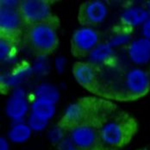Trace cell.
<instances>
[{"mask_svg":"<svg viewBox=\"0 0 150 150\" xmlns=\"http://www.w3.org/2000/svg\"><path fill=\"white\" fill-rule=\"evenodd\" d=\"M29 39L32 46L42 53L53 50L58 43L56 30L47 22L33 25L29 32Z\"/></svg>","mask_w":150,"mask_h":150,"instance_id":"cell-1","label":"cell"},{"mask_svg":"<svg viewBox=\"0 0 150 150\" xmlns=\"http://www.w3.org/2000/svg\"><path fill=\"white\" fill-rule=\"evenodd\" d=\"M30 104L27 92L22 86L12 89L5 104V114L13 122H23L28 117Z\"/></svg>","mask_w":150,"mask_h":150,"instance_id":"cell-2","label":"cell"},{"mask_svg":"<svg viewBox=\"0 0 150 150\" xmlns=\"http://www.w3.org/2000/svg\"><path fill=\"white\" fill-rule=\"evenodd\" d=\"M19 11L23 20L33 25L45 23L51 16L50 4L44 0L21 1Z\"/></svg>","mask_w":150,"mask_h":150,"instance_id":"cell-3","label":"cell"},{"mask_svg":"<svg viewBox=\"0 0 150 150\" xmlns=\"http://www.w3.org/2000/svg\"><path fill=\"white\" fill-rule=\"evenodd\" d=\"M68 137L80 150H91L97 145L99 134L90 124L79 123L71 129Z\"/></svg>","mask_w":150,"mask_h":150,"instance_id":"cell-4","label":"cell"},{"mask_svg":"<svg viewBox=\"0 0 150 150\" xmlns=\"http://www.w3.org/2000/svg\"><path fill=\"white\" fill-rule=\"evenodd\" d=\"M100 141L107 147H119L127 139V129L118 121L113 120L105 122L98 132Z\"/></svg>","mask_w":150,"mask_h":150,"instance_id":"cell-5","label":"cell"},{"mask_svg":"<svg viewBox=\"0 0 150 150\" xmlns=\"http://www.w3.org/2000/svg\"><path fill=\"white\" fill-rule=\"evenodd\" d=\"M125 86L128 92L133 97L146 94L150 88L149 74L140 67L129 70L125 76Z\"/></svg>","mask_w":150,"mask_h":150,"instance_id":"cell-6","label":"cell"},{"mask_svg":"<svg viewBox=\"0 0 150 150\" xmlns=\"http://www.w3.org/2000/svg\"><path fill=\"white\" fill-rule=\"evenodd\" d=\"M72 41L77 51L89 54L98 44L99 36L94 29L86 26L75 30Z\"/></svg>","mask_w":150,"mask_h":150,"instance_id":"cell-7","label":"cell"},{"mask_svg":"<svg viewBox=\"0 0 150 150\" xmlns=\"http://www.w3.org/2000/svg\"><path fill=\"white\" fill-rule=\"evenodd\" d=\"M128 54L136 65L148 64L150 61V40L142 36L132 41L128 47Z\"/></svg>","mask_w":150,"mask_h":150,"instance_id":"cell-8","label":"cell"},{"mask_svg":"<svg viewBox=\"0 0 150 150\" xmlns=\"http://www.w3.org/2000/svg\"><path fill=\"white\" fill-rule=\"evenodd\" d=\"M23 18L19 9L0 7V30L5 35L15 33L20 29Z\"/></svg>","mask_w":150,"mask_h":150,"instance_id":"cell-9","label":"cell"},{"mask_svg":"<svg viewBox=\"0 0 150 150\" xmlns=\"http://www.w3.org/2000/svg\"><path fill=\"white\" fill-rule=\"evenodd\" d=\"M120 18L122 23L128 27H139L149 20L150 12L146 7L132 5L122 11Z\"/></svg>","mask_w":150,"mask_h":150,"instance_id":"cell-10","label":"cell"},{"mask_svg":"<svg viewBox=\"0 0 150 150\" xmlns=\"http://www.w3.org/2000/svg\"><path fill=\"white\" fill-rule=\"evenodd\" d=\"M33 74L34 72L31 66L23 65L16 68L11 73L1 75V85L4 87L15 89L16 87H20L21 85Z\"/></svg>","mask_w":150,"mask_h":150,"instance_id":"cell-11","label":"cell"},{"mask_svg":"<svg viewBox=\"0 0 150 150\" xmlns=\"http://www.w3.org/2000/svg\"><path fill=\"white\" fill-rule=\"evenodd\" d=\"M108 7L101 0H92L87 3L83 9L85 20L91 24H98L105 21L108 16Z\"/></svg>","mask_w":150,"mask_h":150,"instance_id":"cell-12","label":"cell"},{"mask_svg":"<svg viewBox=\"0 0 150 150\" xmlns=\"http://www.w3.org/2000/svg\"><path fill=\"white\" fill-rule=\"evenodd\" d=\"M32 132V129L26 122H13L8 131L7 138L11 142L21 144L30 140Z\"/></svg>","mask_w":150,"mask_h":150,"instance_id":"cell-13","label":"cell"},{"mask_svg":"<svg viewBox=\"0 0 150 150\" xmlns=\"http://www.w3.org/2000/svg\"><path fill=\"white\" fill-rule=\"evenodd\" d=\"M60 93L58 87L51 83L39 84L34 91V98L42 99L56 105L60 100Z\"/></svg>","mask_w":150,"mask_h":150,"instance_id":"cell-14","label":"cell"},{"mask_svg":"<svg viewBox=\"0 0 150 150\" xmlns=\"http://www.w3.org/2000/svg\"><path fill=\"white\" fill-rule=\"evenodd\" d=\"M114 54V48L107 42L98 43L88 54L91 65H102L110 60Z\"/></svg>","mask_w":150,"mask_h":150,"instance_id":"cell-15","label":"cell"},{"mask_svg":"<svg viewBox=\"0 0 150 150\" xmlns=\"http://www.w3.org/2000/svg\"><path fill=\"white\" fill-rule=\"evenodd\" d=\"M30 113L49 122L56 113V105L45 100L34 98L30 103Z\"/></svg>","mask_w":150,"mask_h":150,"instance_id":"cell-16","label":"cell"},{"mask_svg":"<svg viewBox=\"0 0 150 150\" xmlns=\"http://www.w3.org/2000/svg\"><path fill=\"white\" fill-rule=\"evenodd\" d=\"M74 75L79 84L83 86H89L95 79V73L91 66L87 63H79L74 67Z\"/></svg>","mask_w":150,"mask_h":150,"instance_id":"cell-17","label":"cell"},{"mask_svg":"<svg viewBox=\"0 0 150 150\" xmlns=\"http://www.w3.org/2000/svg\"><path fill=\"white\" fill-rule=\"evenodd\" d=\"M84 106L80 103L74 102L67 106L63 114V120L66 123L79 124L84 116Z\"/></svg>","mask_w":150,"mask_h":150,"instance_id":"cell-18","label":"cell"},{"mask_svg":"<svg viewBox=\"0 0 150 150\" xmlns=\"http://www.w3.org/2000/svg\"><path fill=\"white\" fill-rule=\"evenodd\" d=\"M32 69L34 74L39 76H45L51 69V63L45 54H39L32 64Z\"/></svg>","mask_w":150,"mask_h":150,"instance_id":"cell-19","label":"cell"},{"mask_svg":"<svg viewBox=\"0 0 150 150\" xmlns=\"http://www.w3.org/2000/svg\"><path fill=\"white\" fill-rule=\"evenodd\" d=\"M14 49L11 43L2 38L0 40V60L2 62H12L14 60Z\"/></svg>","mask_w":150,"mask_h":150,"instance_id":"cell-20","label":"cell"},{"mask_svg":"<svg viewBox=\"0 0 150 150\" xmlns=\"http://www.w3.org/2000/svg\"><path fill=\"white\" fill-rule=\"evenodd\" d=\"M26 122L28 123V125L30 126L32 131H35V132L43 131L47 129L49 123L48 121L45 120L42 117H39L33 113H30V115L27 117Z\"/></svg>","mask_w":150,"mask_h":150,"instance_id":"cell-21","label":"cell"},{"mask_svg":"<svg viewBox=\"0 0 150 150\" xmlns=\"http://www.w3.org/2000/svg\"><path fill=\"white\" fill-rule=\"evenodd\" d=\"M131 42L132 41H131L130 34H129L128 32H121V33H117L115 35H113L110 39L108 43L110 44V47L115 48V47H122V46L129 45Z\"/></svg>","mask_w":150,"mask_h":150,"instance_id":"cell-22","label":"cell"},{"mask_svg":"<svg viewBox=\"0 0 150 150\" xmlns=\"http://www.w3.org/2000/svg\"><path fill=\"white\" fill-rule=\"evenodd\" d=\"M66 138L65 136V130L63 127H60L59 125L53 126L49 129L47 132V139L49 142L53 144H55L56 146L62 142Z\"/></svg>","mask_w":150,"mask_h":150,"instance_id":"cell-23","label":"cell"},{"mask_svg":"<svg viewBox=\"0 0 150 150\" xmlns=\"http://www.w3.org/2000/svg\"><path fill=\"white\" fill-rule=\"evenodd\" d=\"M57 150H80L67 136L56 146Z\"/></svg>","mask_w":150,"mask_h":150,"instance_id":"cell-24","label":"cell"},{"mask_svg":"<svg viewBox=\"0 0 150 150\" xmlns=\"http://www.w3.org/2000/svg\"><path fill=\"white\" fill-rule=\"evenodd\" d=\"M54 67L58 74H63L67 67L66 58L64 56H57L54 61Z\"/></svg>","mask_w":150,"mask_h":150,"instance_id":"cell-25","label":"cell"},{"mask_svg":"<svg viewBox=\"0 0 150 150\" xmlns=\"http://www.w3.org/2000/svg\"><path fill=\"white\" fill-rule=\"evenodd\" d=\"M21 2L18 0H1L0 7L10 8V9H19Z\"/></svg>","mask_w":150,"mask_h":150,"instance_id":"cell-26","label":"cell"},{"mask_svg":"<svg viewBox=\"0 0 150 150\" xmlns=\"http://www.w3.org/2000/svg\"><path fill=\"white\" fill-rule=\"evenodd\" d=\"M142 33L143 37L150 40V18L146 23L142 26Z\"/></svg>","mask_w":150,"mask_h":150,"instance_id":"cell-27","label":"cell"},{"mask_svg":"<svg viewBox=\"0 0 150 150\" xmlns=\"http://www.w3.org/2000/svg\"><path fill=\"white\" fill-rule=\"evenodd\" d=\"M10 141L8 138L0 137V150H10Z\"/></svg>","mask_w":150,"mask_h":150,"instance_id":"cell-28","label":"cell"},{"mask_svg":"<svg viewBox=\"0 0 150 150\" xmlns=\"http://www.w3.org/2000/svg\"><path fill=\"white\" fill-rule=\"evenodd\" d=\"M146 8L148 9V11L150 12V1H149L148 3H147V5H146Z\"/></svg>","mask_w":150,"mask_h":150,"instance_id":"cell-29","label":"cell"}]
</instances>
